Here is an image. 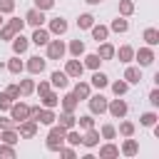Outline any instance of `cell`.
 Returning a JSON list of instances; mask_svg holds the SVG:
<instances>
[{"mask_svg":"<svg viewBox=\"0 0 159 159\" xmlns=\"http://www.w3.org/2000/svg\"><path fill=\"white\" fill-rule=\"evenodd\" d=\"M134 57H137V62H139V67H149L157 57H154V50L147 45V47H139L137 52H134Z\"/></svg>","mask_w":159,"mask_h":159,"instance_id":"8992f818","label":"cell"},{"mask_svg":"<svg viewBox=\"0 0 159 159\" xmlns=\"http://www.w3.org/2000/svg\"><path fill=\"white\" fill-rule=\"evenodd\" d=\"M25 22L32 25V27H42V22H45V10H37V7L27 10V12H25Z\"/></svg>","mask_w":159,"mask_h":159,"instance_id":"9c48e42d","label":"cell"},{"mask_svg":"<svg viewBox=\"0 0 159 159\" xmlns=\"http://www.w3.org/2000/svg\"><path fill=\"white\" fill-rule=\"evenodd\" d=\"M7 70H10L12 75H20V72L25 70V62L20 60V55H15V57H12L10 62H7Z\"/></svg>","mask_w":159,"mask_h":159,"instance_id":"4dcf8cb0","label":"cell"},{"mask_svg":"<svg viewBox=\"0 0 159 159\" xmlns=\"http://www.w3.org/2000/svg\"><path fill=\"white\" fill-rule=\"evenodd\" d=\"M137 152H139V144H137L134 139H127V142L122 144V154H124V157H134Z\"/></svg>","mask_w":159,"mask_h":159,"instance_id":"d6a6232c","label":"cell"},{"mask_svg":"<svg viewBox=\"0 0 159 159\" xmlns=\"http://www.w3.org/2000/svg\"><path fill=\"white\" fill-rule=\"evenodd\" d=\"M127 89H129V84H127L124 80H117V82H112V92H114L117 97H122V94H124Z\"/></svg>","mask_w":159,"mask_h":159,"instance_id":"60d3db41","label":"cell"},{"mask_svg":"<svg viewBox=\"0 0 159 159\" xmlns=\"http://www.w3.org/2000/svg\"><path fill=\"white\" fill-rule=\"evenodd\" d=\"M60 157H65V159H75V149H72V147H60Z\"/></svg>","mask_w":159,"mask_h":159,"instance_id":"816d5d0a","label":"cell"},{"mask_svg":"<svg viewBox=\"0 0 159 159\" xmlns=\"http://www.w3.org/2000/svg\"><path fill=\"white\" fill-rule=\"evenodd\" d=\"M20 139V132L17 129H0V142H5V144H15Z\"/></svg>","mask_w":159,"mask_h":159,"instance_id":"83f0119b","label":"cell"},{"mask_svg":"<svg viewBox=\"0 0 159 159\" xmlns=\"http://www.w3.org/2000/svg\"><path fill=\"white\" fill-rule=\"evenodd\" d=\"M77 122H80V127H82V129H89V127H94V117H92V114H84V117H80Z\"/></svg>","mask_w":159,"mask_h":159,"instance_id":"7bdbcfd3","label":"cell"},{"mask_svg":"<svg viewBox=\"0 0 159 159\" xmlns=\"http://www.w3.org/2000/svg\"><path fill=\"white\" fill-rule=\"evenodd\" d=\"M99 157H102V159L119 157V147H117V144H112V142H107V144H102V147H99Z\"/></svg>","mask_w":159,"mask_h":159,"instance_id":"44dd1931","label":"cell"},{"mask_svg":"<svg viewBox=\"0 0 159 159\" xmlns=\"http://www.w3.org/2000/svg\"><path fill=\"white\" fill-rule=\"evenodd\" d=\"M35 7L37 10H52L55 7V0H35Z\"/></svg>","mask_w":159,"mask_h":159,"instance_id":"681fc988","label":"cell"},{"mask_svg":"<svg viewBox=\"0 0 159 159\" xmlns=\"http://www.w3.org/2000/svg\"><path fill=\"white\" fill-rule=\"evenodd\" d=\"M67 84H70V80H67V75H65V72L55 70V72L50 75V87H57V89H67Z\"/></svg>","mask_w":159,"mask_h":159,"instance_id":"7c38bea8","label":"cell"},{"mask_svg":"<svg viewBox=\"0 0 159 159\" xmlns=\"http://www.w3.org/2000/svg\"><path fill=\"white\" fill-rule=\"evenodd\" d=\"M107 84H109V77H107L104 72L94 70V75H92V87H97V89H104Z\"/></svg>","mask_w":159,"mask_h":159,"instance_id":"484cf974","label":"cell"},{"mask_svg":"<svg viewBox=\"0 0 159 159\" xmlns=\"http://www.w3.org/2000/svg\"><path fill=\"white\" fill-rule=\"evenodd\" d=\"M127 109H129V107H127L124 99H112V102H107V112H109L114 119H122V117L127 114Z\"/></svg>","mask_w":159,"mask_h":159,"instance_id":"52a82bcc","label":"cell"},{"mask_svg":"<svg viewBox=\"0 0 159 159\" xmlns=\"http://www.w3.org/2000/svg\"><path fill=\"white\" fill-rule=\"evenodd\" d=\"M17 87H20V94H32L35 92V82L32 80H20Z\"/></svg>","mask_w":159,"mask_h":159,"instance_id":"ab89813d","label":"cell"},{"mask_svg":"<svg viewBox=\"0 0 159 159\" xmlns=\"http://www.w3.org/2000/svg\"><path fill=\"white\" fill-rule=\"evenodd\" d=\"M109 30H112V32H127V30H129V22H127L124 17H117V20H112Z\"/></svg>","mask_w":159,"mask_h":159,"instance_id":"836d02e7","label":"cell"},{"mask_svg":"<svg viewBox=\"0 0 159 159\" xmlns=\"http://www.w3.org/2000/svg\"><path fill=\"white\" fill-rule=\"evenodd\" d=\"M70 55H72V57L84 55V42H82V40H72V42H70Z\"/></svg>","mask_w":159,"mask_h":159,"instance_id":"d590c367","label":"cell"},{"mask_svg":"<svg viewBox=\"0 0 159 159\" xmlns=\"http://www.w3.org/2000/svg\"><path fill=\"white\" fill-rule=\"evenodd\" d=\"M99 137H102V139H114V137H117V129H114L112 124H104L102 132H99Z\"/></svg>","mask_w":159,"mask_h":159,"instance_id":"b9f144b4","label":"cell"},{"mask_svg":"<svg viewBox=\"0 0 159 159\" xmlns=\"http://www.w3.org/2000/svg\"><path fill=\"white\" fill-rule=\"evenodd\" d=\"M2 22H5V20H2V12H0V27H2Z\"/></svg>","mask_w":159,"mask_h":159,"instance_id":"11a10c76","label":"cell"},{"mask_svg":"<svg viewBox=\"0 0 159 159\" xmlns=\"http://www.w3.org/2000/svg\"><path fill=\"white\" fill-rule=\"evenodd\" d=\"M157 119H159V117H157V112H144V114L139 117V122H142L144 127H154V124H157Z\"/></svg>","mask_w":159,"mask_h":159,"instance_id":"74e56055","label":"cell"},{"mask_svg":"<svg viewBox=\"0 0 159 159\" xmlns=\"http://www.w3.org/2000/svg\"><path fill=\"white\" fill-rule=\"evenodd\" d=\"M82 72H84V65L75 57V60H67V65H65V75L67 77H82Z\"/></svg>","mask_w":159,"mask_h":159,"instance_id":"30bf717a","label":"cell"},{"mask_svg":"<svg viewBox=\"0 0 159 159\" xmlns=\"http://www.w3.org/2000/svg\"><path fill=\"white\" fill-rule=\"evenodd\" d=\"M89 30H92V37H94L97 42H104V40L109 37V27H104V25H92Z\"/></svg>","mask_w":159,"mask_h":159,"instance_id":"d4e9b609","label":"cell"},{"mask_svg":"<svg viewBox=\"0 0 159 159\" xmlns=\"http://www.w3.org/2000/svg\"><path fill=\"white\" fill-rule=\"evenodd\" d=\"M40 99H42V107H47V109H55L60 104V94L57 92H45Z\"/></svg>","mask_w":159,"mask_h":159,"instance_id":"603a6c76","label":"cell"},{"mask_svg":"<svg viewBox=\"0 0 159 159\" xmlns=\"http://www.w3.org/2000/svg\"><path fill=\"white\" fill-rule=\"evenodd\" d=\"M84 2H87V5H99L102 0H84Z\"/></svg>","mask_w":159,"mask_h":159,"instance_id":"db71d44e","label":"cell"},{"mask_svg":"<svg viewBox=\"0 0 159 159\" xmlns=\"http://www.w3.org/2000/svg\"><path fill=\"white\" fill-rule=\"evenodd\" d=\"M55 119H60V127H65V129H75V124H77L75 112H62V114L55 117Z\"/></svg>","mask_w":159,"mask_h":159,"instance_id":"ffe728a7","label":"cell"},{"mask_svg":"<svg viewBox=\"0 0 159 159\" xmlns=\"http://www.w3.org/2000/svg\"><path fill=\"white\" fill-rule=\"evenodd\" d=\"M149 102H152V107H159V89L149 92Z\"/></svg>","mask_w":159,"mask_h":159,"instance_id":"f5cc1de1","label":"cell"},{"mask_svg":"<svg viewBox=\"0 0 159 159\" xmlns=\"http://www.w3.org/2000/svg\"><path fill=\"white\" fill-rule=\"evenodd\" d=\"M97 55H99V60H112V57H114V45H109L107 40L99 42V52H97Z\"/></svg>","mask_w":159,"mask_h":159,"instance_id":"f1b7e54d","label":"cell"},{"mask_svg":"<svg viewBox=\"0 0 159 159\" xmlns=\"http://www.w3.org/2000/svg\"><path fill=\"white\" fill-rule=\"evenodd\" d=\"M65 127H55V124H50V132H47V139H45V147L50 149V152H60V147H65Z\"/></svg>","mask_w":159,"mask_h":159,"instance_id":"6da1fadb","label":"cell"},{"mask_svg":"<svg viewBox=\"0 0 159 159\" xmlns=\"http://www.w3.org/2000/svg\"><path fill=\"white\" fill-rule=\"evenodd\" d=\"M12 102H15V99H10V97H7L5 92H0V112H7Z\"/></svg>","mask_w":159,"mask_h":159,"instance_id":"f6af8a7d","label":"cell"},{"mask_svg":"<svg viewBox=\"0 0 159 159\" xmlns=\"http://www.w3.org/2000/svg\"><path fill=\"white\" fill-rule=\"evenodd\" d=\"M124 82L127 84H139L142 82V70L139 67H127L124 70Z\"/></svg>","mask_w":159,"mask_h":159,"instance_id":"e0dca14e","label":"cell"},{"mask_svg":"<svg viewBox=\"0 0 159 159\" xmlns=\"http://www.w3.org/2000/svg\"><path fill=\"white\" fill-rule=\"evenodd\" d=\"M35 92H37V94H40V97H42V94H45V92H50V82H45V80H42V82H40V84H35Z\"/></svg>","mask_w":159,"mask_h":159,"instance_id":"f907efd6","label":"cell"},{"mask_svg":"<svg viewBox=\"0 0 159 159\" xmlns=\"http://www.w3.org/2000/svg\"><path fill=\"white\" fill-rule=\"evenodd\" d=\"M7 112H10V117H12L17 124H20L22 119H30V104H25V102H12Z\"/></svg>","mask_w":159,"mask_h":159,"instance_id":"3957f363","label":"cell"},{"mask_svg":"<svg viewBox=\"0 0 159 159\" xmlns=\"http://www.w3.org/2000/svg\"><path fill=\"white\" fill-rule=\"evenodd\" d=\"M87 102H89V112H92V114H104V112H107V97H102V94H89Z\"/></svg>","mask_w":159,"mask_h":159,"instance_id":"5b68a950","label":"cell"},{"mask_svg":"<svg viewBox=\"0 0 159 159\" xmlns=\"http://www.w3.org/2000/svg\"><path fill=\"white\" fill-rule=\"evenodd\" d=\"M12 157H15V147L0 142V159H12Z\"/></svg>","mask_w":159,"mask_h":159,"instance_id":"f35d334b","label":"cell"},{"mask_svg":"<svg viewBox=\"0 0 159 159\" xmlns=\"http://www.w3.org/2000/svg\"><path fill=\"white\" fill-rule=\"evenodd\" d=\"M142 37H144V42H147L149 47H157V45H159V30H157V27H147Z\"/></svg>","mask_w":159,"mask_h":159,"instance_id":"7402d4cb","label":"cell"},{"mask_svg":"<svg viewBox=\"0 0 159 159\" xmlns=\"http://www.w3.org/2000/svg\"><path fill=\"white\" fill-rule=\"evenodd\" d=\"M65 142H67L70 147H77V144H82V134L75 132V129H67V132H65Z\"/></svg>","mask_w":159,"mask_h":159,"instance_id":"1f68e13d","label":"cell"},{"mask_svg":"<svg viewBox=\"0 0 159 159\" xmlns=\"http://www.w3.org/2000/svg\"><path fill=\"white\" fill-rule=\"evenodd\" d=\"M27 47H30V40H27L22 32H17V35L12 37V52H15V55H22V52H27Z\"/></svg>","mask_w":159,"mask_h":159,"instance_id":"8fae6325","label":"cell"},{"mask_svg":"<svg viewBox=\"0 0 159 159\" xmlns=\"http://www.w3.org/2000/svg\"><path fill=\"white\" fill-rule=\"evenodd\" d=\"M35 119H37V124H47L50 127V124H55V112L47 109V107H40V112H37Z\"/></svg>","mask_w":159,"mask_h":159,"instance_id":"ac0fdd59","label":"cell"},{"mask_svg":"<svg viewBox=\"0 0 159 159\" xmlns=\"http://www.w3.org/2000/svg\"><path fill=\"white\" fill-rule=\"evenodd\" d=\"M22 27H25V20H20V17L7 20V25L0 27V40H12L17 32H22Z\"/></svg>","mask_w":159,"mask_h":159,"instance_id":"7a4b0ae2","label":"cell"},{"mask_svg":"<svg viewBox=\"0 0 159 159\" xmlns=\"http://www.w3.org/2000/svg\"><path fill=\"white\" fill-rule=\"evenodd\" d=\"M15 10V0H0V12H12Z\"/></svg>","mask_w":159,"mask_h":159,"instance_id":"c3c4849f","label":"cell"},{"mask_svg":"<svg viewBox=\"0 0 159 159\" xmlns=\"http://www.w3.org/2000/svg\"><path fill=\"white\" fill-rule=\"evenodd\" d=\"M17 127H20V129H17V132H20V137L30 139V137H35V134H37V127H40V124H37V119H32V117H30V119H22Z\"/></svg>","mask_w":159,"mask_h":159,"instance_id":"ba28073f","label":"cell"},{"mask_svg":"<svg viewBox=\"0 0 159 159\" xmlns=\"http://www.w3.org/2000/svg\"><path fill=\"white\" fill-rule=\"evenodd\" d=\"M119 132H122L124 137H132V134H134V124H132V122H122V124H119Z\"/></svg>","mask_w":159,"mask_h":159,"instance_id":"7dc6e473","label":"cell"},{"mask_svg":"<svg viewBox=\"0 0 159 159\" xmlns=\"http://www.w3.org/2000/svg\"><path fill=\"white\" fill-rule=\"evenodd\" d=\"M134 12V2L132 0H119V15L122 17H129Z\"/></svg>","mask_w":159,"mask_h":159,"instance_id":"e575fe53","label":"cell"},{"mask_svg":"<svg viewBox=\"0 0 159 159\" xmlns=\"http://www.w3.org/2000/svg\"><path fill=\"white\" fill-rule=\"evenodd\" d=\"M114 57H117L119 62H124V65H127V62H132V60H134V47L122 45L119 50H114Z\"/></svg>","mask_w":159,"mask_h":159,"instance_id":"2e32d148","label":"cell"},{"mask_svg":"<svg viewBox=\"0 0 159 159\" xmlns=\"http://www.w3.org/2000/svg\"><path fill=\"white\" fill-rule=\"evenodd\" d=\"M72 92H75V97H77V99H87V97L92 94V87H89L87 82H77Z\"/></svg>","mask_w":159,"mask_h":159,"instance_id":"4316f807","label":"cell"},{"mask_svg":"<svg viewBox=\"0 0 159 159\" xmlns=\"http://www.w3.org/2000/svg\"><path fill=\"white\" fill-rule=\"evenodd\" d=\"M15 127H17V122L12 117H0V129H15Z\"/></svg>","mask_w":159,"mask_h":159,"instance_id":"ee69618b","label":"cell"},{"mask_svg":"<svg viewBox=\"0 0 159 159\" xmlns=\"http://www.w3.org/2000/svg\"><path fill=\"white\" fill-rule=\"evenodd\" d=\"M67 27H70V25H67L65 17H52V20H50V32H52V35H65Z\"/></svg>","mask_w":159,"mask_h":159,"instance_id":"5bb4252c","label":"cell"},{"mask_svg":"<svg viewBox=\"0 0 159 159\" xmlns=\"http://www.w3.org/2000/svg\"><path fill=\"white\" fill-rule=\"evenodd\" d=\"M45 47H47V60H62L65 57V50H67L62 40H50Z\"/></svg>","mask_w":159,"mask_h":159,"instance_id":"277c9868","label":"cell"},{"mask_svg":"<svg viewBox=\"0 0 159 159\" xmlns=\"http://www.w3.org/2000/svg\"><path fill=\"white\" fill-rule=\"evenodd\" d=\"M92 25H94V17H92L89 12H82V15L77 17V27H80V30H89Z\"/></svg>","mask_w":159,"mask_h":159,"instance_id":"f546056e","label":"cell"},{"mask_svg":"<svg viewBox=\"0 0 159 159\" xmlns=\"http://www.w3.org/2000/svg\"><path fill=\"white\" fill-rule=\"evenodd\" d=\"M25 70H27L30 75H42V72H45V60H42V57H30L27 65H25Z\"/></svg>","mask_w":159,"mask_h":159,"instance_id":"4fadbf2b","label":"cell"},{"mask_svg":"<svg viewBox=\"0 0 159 159\" xmlns=\"http://www.w3.org/2000/svg\"><path fill=\"white\" fill-rule=\"evenodd\" d=\"M82 144H84V147H89V149H92V147H97V144H99V132H97L94 127H89V129L84 132V137H82Z\"/></svg>","mask_w":159,"mask_h":159,"instance_id":"d6986e66","label":"cell"},{"mask_svg":"<svg viewBox=\"0 0 159 159\" xmlns=\"http://www.w3.org/2000/svg\"><path fill=\"white\" fill-rule=\"evenodd\" d=\"M99 62H102V60H99V55H97V52H92V55H87V57H84V62H82V65H84V67H89V70H99Z\"/></svg>","mask_w":159,"mask_h":159,"instance_id":"8d00e7d4","label":"cell"},{"mask_svg":"<svg viewBox=\"0 0 159 159\" xmlns=\"http://www.w3.org/2000/svg\"><path fill=\"white\" fill-rule=\"evenodd\" d=\"M77 104H80V99L75 97V92H67V94L62 97V109H65V112H75Z\"/></svg>","mask_w":159,"mask_h":159,"instance_id":"cb8c5ba5","label":"cell"},{"mask_svg":"<svg viewBox=\"0 0 159 159\" xmlns=\"http://www.w3.org/2000/svg\"><path fill=\"white\" fill-rule=\"evenodd\" d=\"M37 47H42V45H47L50 42V30H45V27H35V32H32V37H30Z\"/></svg>","mask_w":159,"mask_h":159,"instance_id":"9a60e30c","label":"cell"},{"mask_svg":"<svg viewBox=\"0 0 159 159\" xmlns=\"http://www.w3.org/2000/svg\"><path fill=\"white\" fill-rule=\"evenodd\" d=\"M5 94H7L10 99H20V87H17V84H7Z\"/></svg>","mask_w":159,"mask_h":159,"instance_id":"bcb514c9","label":"cell"}]
</instances>
